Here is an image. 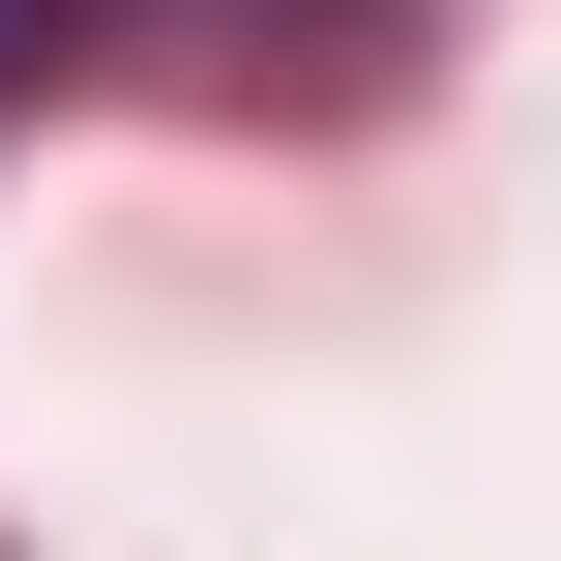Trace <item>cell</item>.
Instances as JSON below:
<instances>
[{
  "label": "cell",
  "mask_w": 561,
  "mask_h": 561,
  "mask_svg": "<svg viewBox=\"0 0 561 561\" xmlns=\"http://www.w3.org/2000/svg\"><path fill=\"white\" fill-rule=\"evenodd\" d=\"M148 30H178V0H0V118H30V89H118Z\"/></svg>",
  "instance_id": "6da1fadb"
}]
</instances>
